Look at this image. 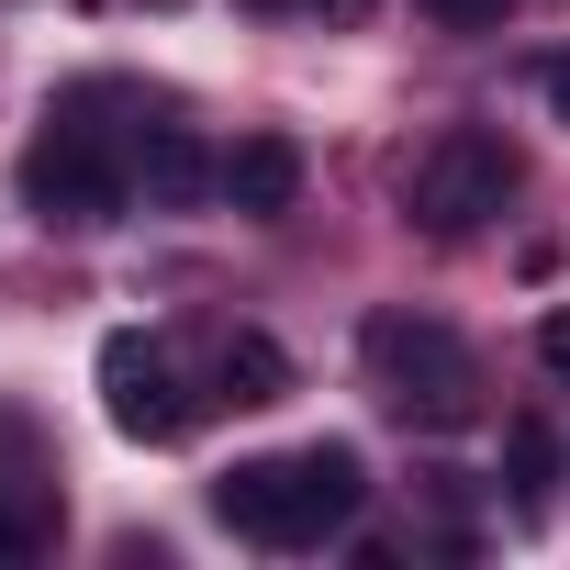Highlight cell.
<instances>
[{
	"label": "cell",
	"mask_w": 570,
	"mask_h": 570,
	"mask_svg": "<svg viewBox=\"0 0 570 570\" xmlns=\"http://www.w3.org/2000/svg\"><path fill=\"white\" fill-rule=\"evenodd\" d=\"M224 179V157L190 135V124H146V146H135V190L157 202V213H179V202H202Z\"/></svg>",
	"instance_id": "7"
},
{
	"label": "cell",
	"mask_w": 570,
	"mask_h": 570,
	"mask_svg": "<svg viewBox=\"0 0 570 570\" xmlns=\"http://www.w3.org/2000/svg\"><path fill=\"white\" fill-rule=\"evenodd\" d=\"M358 503H370V459L347 436H314L292 459H235L213 481V525L257 537V548H325L358 525Z\"/></svg>",
	"instance_id": "1"
},
{
	"label": "cell",
	"mask_w": 570,
	"mask_h": 570,
	"mask_svg": "<svg viewBox=\"0 0 570 570\" xmlns=\"http://www.w3.org/2000/svg\"><path fill=\"white\" fill-rule=\"evenodd\" d=\"M514 179H525V168H514V146H503V135L448 124V135H436L414 168H403V213H414L436 246H459V235H481V224L514 202Z\"/></svg>",
	"instance_id": "3"
},
{
	"label": "cell",
	"mask_w": 570,
	"mask_h": 570,
	"mask_svg": "<svg viewBox=\"0 0 570 570\" xmlns=\"http://www.w3.org/2000/svg\"><path fill=\"white\" fill-rule=\"evenodd\" d=\"M23 548H35V525H23V514H0V559H23Z\"/></svg>",
	"instance_id": "13"
},
{
	"label": "cell",
	"mask_w": 570,
	"mask_h": 570,
	"mask_svg": "<svg viewBox=\"0 0 570 570\" xmlns=\"http://www.w3.org/2000/svg\"><path fill=\"white\" fill-rule=\"evenodd\" d=\"M101 414H112V436H135V448L190 436V392H179V370H168L157 336H101Z\"/></svg>",
	"instance_id": "5"
},
{
	"label": "cell",
	"mask_w": 570,
	"mask_h": 570,
	"mask_svg": "<svg viewBox=\"0 0 570 570\" xmlns=\"http://www.w3.org/2000/svg\"><path fill=\"white\" fill-rule=\"evenodd\" d=\"M370 381H381V403L403 414V425H425V436H459V425H481V358L436 325V314H370Z\"/></svg>",
	"instance_id": "2"
},
{
	"label": "cell",
	"mask_w": 570,
	"mask_h": 570,
	"mask_svg": "<svg viewBox=\"0 0 570 570\" xmlns=\"http://www.w3.org/2000/svg\"><path fill=\"white\" fill-rule=\"evenodd\" d=\"M503 492H514V514H548V492H559V436H548V414H514V425H503Z\"/></svg>",
	"instance_id": "8"
},
{
	"label": "cell",
	"mask_w": 570,
	"mask_h": 570,
	"mask_svg": "<svg viewBox=\"0 0 570 570\" xmlns=\"http://www.w3.org/2000/svg\"><path fill=\"white\" fill-rule=\"evenodd\" d=\"M213 202H235L246 224H279V213L303 202V146H292V135H235V146H224Z\"/></svg>",
	"instance_id": "6"
},
{
	"label": "cell",
	"mask_w": 570,
	"mask_h": 570,
	"mask_svg": "<svg viewBox=\"0 0 570 570\" xmlns=\"http://www.w3.org/2000/svg\"><path fill=\"white\" fill-rule=\"evenodd\" d=\"M314 12H325V23H370V0H314Z\"/></svg>",
	"instance_id": "14"
},
{
	"label": "cell",
	"mask_w": 570,
	"mask_h": 570,
	"mask_svg": "<svg viewBox=\"0 0 570 570\" xmlns=\"http://www.w3.org/2000/svg\"><path fill=\"white\" fill-rule=\"evenodd\" d=\"M246 12H314V0H246Z\"/></svg>",
	"instance_id": "15"
},
{
	"label": "cell",
	"mask_w": 570,
	"mask_h": 570,
	"mask_svg": "<svg viewBox=\"0 0 570 570\" xmlns=\"http://www.w3.org/2000/svg\"><path fill=\"white\" fill-rule=\"evenodd\" d=\"M537 101H548V112L570 124V57H537Z\"/></svg>",
	"instance_id": "12"
},
{
	"label": "cell",
	"mask_w": 570,
	"mask_h": 570,
	"mask_svg": "<svg viewBox=\"0 0 570 570\" xmlns=\"http://www.w3.org/2000/svg\"><path fill=\"white\" fill-rule=\"evenodd\" d=\"M224 392L235 403H279L292 392V358H279L268 336H224Z\"/></svg>",
	"instance_id": "9"
},
{
	"label": "cell",
	"mask_w": 570,
	"mask_h": 570,
	"mask_svg": "<svg viewBox=\"0 0 570 570\" xmlns=\"http://www.w3.org/2000/svg\"><path fill=\"white\" fill-rule=\"evenodd\" d=\"M124 190H135V157H112V146H101L90 101H57V112H46V135L23 146V202H35L46 224H112V213H124Z\"/></svg>",
	"instance_id": "4"
},
{
	"label": "cell",
	"mask_w": 570,
	"mask_h": 570,
	"mask_svg": "<svg viewBox=\"0 0 570 570\" xmlns=\"http://www.w3.org/2000/svg\"><path fill=\"white\" fill-rule=\"evenodd\" d=\"M414 12H436L448 35H492V23L514 12V0H414Z\"/></svg>",
	"instance_id": "10"
},
{
	"label": "cell",
	"mask_w": 570,
	"mask_h": 570,
	"mask_svg": "<svg viewBox=\"0 0 570 570\" xmlns=\"http://www.w3.org/2000/svg\"><path fill=\"white\" fill-rule=\"evenodd\" d=\"M537 370H548V381H570V303H559V314H537Z\"/></svg>",
	"instance_id": "11"
},
{
	"label": "cell",
	"mask_w": 570,
	"mask_h": 570,
	"mask_svg": "<svg viewBox=\"0 0 570 570\" xmlns=\"http://www.w3.org/2000/svg\"><path fill=\"white\" fill-rule=\"evenodd\" d=\"M157 12H168V0H157Z\"/></svg>",
	"instance_id": "16"
}]
</instances>
